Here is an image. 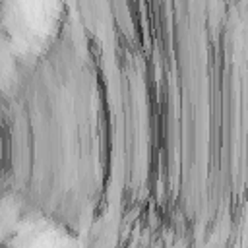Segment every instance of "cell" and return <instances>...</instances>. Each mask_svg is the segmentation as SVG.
Here are the masks:
<instances>
[{"mask_svg": "<svg viewBox=\"0 0 248 248\" xmlns=\"http://www.w3.org/2000/svg\"><path fill=\"white\" fill-rule=\"evenodd\" d=\"M27 248H78L70 238H66L58 231H35L29 234Z\"/></svg>", "mask_w": 248, "mask_h": 248, "instance_id": "cell-1", "label": "cell"}]
</instances>
